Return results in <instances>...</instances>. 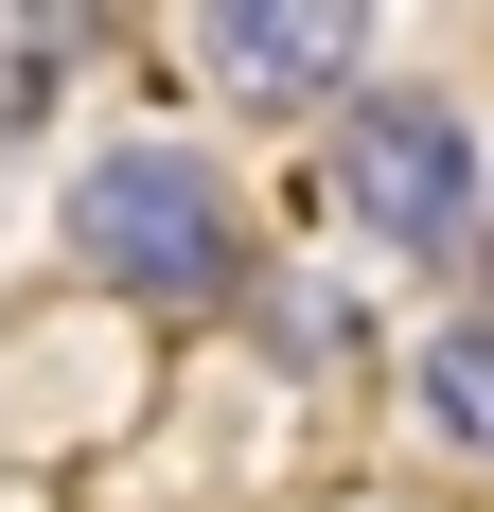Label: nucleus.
<instances>
[{
  "instance_id": "1",
  "label": "nucleus",
  "mask_w": 494,
  "mask_h": 512,
  "mask_svg": "<svg viewBox=\"0 0 494 512\" xmlns=\"http://www.w3.org/2000/svg\"><path fill=\"white\" fill-rule=\"evenodd\" d=\"M71 265H89L106 301L212 318V301L265 283V230H247V195L212 177L195 142H106L89 177H71Z\"/></svg>"
},
{
  "instance_id": "2",
  "label": "nucleus",
  "mask_w": 494,
  "mask_h": 512,
  "mask_svg": "<svg viewBox=\"0 0 494 512\" xmlns=\"http://www.w3.org/2000/svg\"><path fill=\"white\" fill-rule=\"evenodd\" d=\"M336 177H353V230H389V248H477V124L442 89H353L336 106Z\"/></svg>"
},
{
  "instance_id": "3",
  "label": "nucleus",
  "mask_w": 494,
  "mask_h": 512,
  "mask_svg": "<svg viewBox=\"0 0 494 512\" xmlns=\"http://www.w3.org/2000/svg\"><path fill=\"white\" fill-rule=\"evenodd\" d=\"M195 71L247 124H300V106H336L353 71H371V18H353V0H230V18H195Z\"/></svg>"
},
{
  "instance_id": "4",
  "label": "nucleus",
  "mask_w": 494,
  "mask_h": 512,
  "mask_svg": "<svg viewBox=\"0 0 494 512\" xmlns=\"http://www.w3.org/2000/svg\"><path fill=\"white\" fill-rule=\"evenodd\" d=\"M406 389H424L442 442H477V460H494V318H442V336L406 354Z\"/></svg>"
},
{
  "instance_id": "5",
  "label": "nucleus",
  "mask_w": 494,
  "mask_h": 512,
  "mask_svg": "<svg viewBox=\"0 0 494 512\" xmlns=\"http://www.w3.org/2000/svg\"><path fill=\"white\" fill-rule=\"evenodd\" d=\"M477 283H494V230H477Z\"/></svg>"
}]
</instances>
